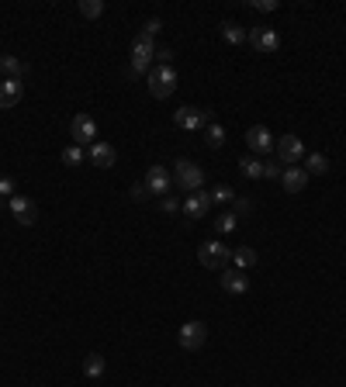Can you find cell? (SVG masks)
Segmentation results:
<instances>
[{
    "label": "cell",
    "mask_w": 346,
    "mask_h": 387,
    "mask_svg": "<svg viewBox=\"0 0 346 387\" xmlns=\"http://www.w3.org/2000/svg\"><path fill=\"white\" fill-rule=\"evenodd\" d=\"M246 42H253V49L256 52H267V56L280 49V35L273 28H249V39Z\"/></svg>",
    "instance_id": "9"
},
{
    "label": "cell",
    "mask_w": 346,
    "mask_h": 387,
    "mask_svg": "<svg viewBox=\"0 0 346 387\" xmlns=\"http://www.w3.org/2000/svg\"><path fill=\"white\" fill-rule=\"evenodd\" d=\"M177 339H180L184 349H201L204 339H208V325L204 321H184L180 332H177Z\"/></svg>",
    "instance_id": "8"
},
{
    "label": "cell",
    "mask_w": 346,
    "mask_h": 387,
    "mask_svg": "<svg viewBox=\"0 0 346 387\" xmlns=\"http://www.w3.org/2000/svg\"><path fill=\"white\" fill-rule=\"evenodd\" d=\"M80 14L90 18V21L101 18V14H104V0H80Z\"/></svg>",
    "instance_id": "25"
},
{
    "label": "cell",
    "mask_w": 346,
    "mask_h": 387,
    "mask_svg": "<svg viewBox=\"0 0 346 387\" xmlns=\"http://www.w3.org/2000/svg\"><path fill=\"white\" fill-rule=\"evenodd\" d=\"M146 83H149V94L156 101H166L177 90V73H173V66H156V70H149Z\"/></svg>",
    "instance_id": "2"
},
{
    "label": "cell",
    "mask_w": 346,
    "mask_h": 387,
    "mask_svg": "<svg viewBox=\"0 0 346 387\" xmlns=\"http://www.w3.org/2000/svg\"><path fill=\"white\" fill-rule=\"evenodd\" d=\"M277 156H280L284 166H294L298 159H305V146H301V139H298V135H284V139L277 142Z\"/></svg>",
    "instance_id": "10"
},
{
    "label": "cell",
    "mask_w": 346,
    "mask_h": 387,
    "mask_svg": "<svg viewBox=\"0 0 346 387\" xmlns=\"http://www.w3.org/2000/svg\"><path fill=\"white\" fill-rule=\"evenodd\" d=\"M249 8H253V11H263V14H270V11H277V0H253Z\"/></svg>",
    "instance_id": "30"
},
{
    "label": "cell",
    "mask_w": 346,
    "mask_h": 387,
    "mask_svg": "<svg viewBox=\"0 0 346 387\" xmlns=\"http://www.w3.org/2000/svg\"><path fill=\"white\" fill-rule=\"evenodd\" d=\"M232 259H236V266H239V270H246V266H256V249H249V246H242V249H232Z\"/></svg>",
    "instance_id": "22"
},
{
    "label": "cell",
    "mask_w": 346,
    "mask_h": 387,
    "mask_svg": "<svg viewBox=\"0 0 346 387\" xmlns=\"http://www.w3.org/2000/svg\"><path fill=\"white\" fill-rule=\"evenodd\" d=\"M239 170H242V177L260 180V177H263V159H256V156H242V159H239Z\"/></svg>",
    "instance_id": "20"
},
{
    "label": "cell",
    "mask_w": 346,
    "mask_h": 387,
    "mask_svg": "<svg viewBox=\"0 0 346 387\" xmlns=\"http://www.w3.org/2000/svg\"><path fill=\"white\" fill-rule=\"evenodd\" d=\"M305 173H315V177H322L325 170H329V159L322 156V152H311V156H305V166H301Z\"/></svg>",
    "instance_id": "21"
},
{
    "label": "cell",
    "mask_w": 346,
    "mask_h": 387,
    "mask_svg": "<svg viewBox=\"0 0 346 387\" xmlns=\"http://www.w3.org/2000/svg\"><path fill=\"white\" fill-rule=\"evenodd\" d=\"M115 159H118L115 146H108V142H94V146H90V163H94V166L111 170V166H115Z\"/></svg>",
    "instance_id": "16"
},
{
    "label": "cell",
    "mask_w": 346,
    "mask_h": 387,
    "mask_svg": "<svg viewBox=\"0 0 346 387\" xmlns=\"http://www.w3.org/2000/svg\"><path fill=\"white\" fill-rule=\"evenodd\" d=\"M156 32H163V21H160V18H149V21H146V28H142V35H146V39H153Z\"/></svg>",
    "instance_id": "31"
},
{
    "label": "cell",
    "mask_w": 346,
    "mask_h": 387,
    "mask_svg": "<svg viewBox=\"0 0 346 387\" xmlns=\"http://www.w3.org/2000/svg\"><path fill=\"white\" fill-rule=\"evenodd\" d=\"M229 259H232V249H229L225 242H218V239H211V242H204V246L198 249V263H201L204 270H225Z\"/></svg>",
    "instance_id": "3"
},
{
    "label": "cell",
    "mask_w": 346,
    "mask_h": 387,
    "mask_svg": "<svg viewBox=\"0 0 346 387\" xmlns=\"http://www.w3.org/2000/svg\"><path fill=\"white\" fill-rule=\"evenodd\" d=\"M160 208H163L166 215H177V208H180V204H177L173 197H163V201H160Z\"/></svg>",
    "instance_id": "34"
},
{
    "label": "cell",
    "mask_w": 346,
    "mask_h": 387,
    "mask_svg": "<svg viewBox=\"0 0 346 387\" xmlns=\"http://www.w3.org/2000/svg\"><path fill=\"white\" fill-rule=\"evenodd\" d=\"M0 73H4V80H21V73H25V63L4 52V56H0Z\"/></svg>",
    "instance_id": "18"
},
{
    "label": "cell",
    "mask_w": 346,
    "mask_h": 387,
    "mask_svg": "<svg viewBox=\"0 0 346 387\" xmlns=\"http://www.w3.org/2000/svg\"><path fill=\"white\" fill-rule=\"evenodd\" d=\"M249 208H253V204H249V201H236V211H239V215H246V211H249Z\"/></svg>",
    "instance_id": "36"
},
{
    "label": "cell",
    "mask_w": 346,
    "mask_h": 387,
    "mask_svg": "<svg viewBox=\"0 0 346 387\" xmlns=\"http://www.w3.org/2000/svg\"><path fill=\"white\" fill-rule=\"evenodd\" d=\"M229 201H236V190H232V187L222 183V187L211 190V204H229Z\"/></svg>",
    "instance_id": "28"
},
{
    "label": "cell",
    "mask_w": 346,
    "mask_h": 387,
    "mask_svg": "<svg viewBox=\"0 0 346 387\" xmlns=\"http://www.w3.org/2000/svg\"><path fill=\"white\" fill-rule=\"evenodd\" d=\"M84 373H87L90 380L101 377V373H104V356H101V353H90V356L84 359Z\"/></svg>",
    "instance_id": "23"
},
{
    "label": "cell",
    "mask_w": 346,
    "mask_h": 387,
    "mask_svg": "<svg viewBox=\"0 0 346 387\" xmlns=\"http://www.w3.org/2000/svg\"><path fill=\"white\" fill-rule=\"evenodd\" d=\"M246 146H249L253 152H270V149H273V135H270V128L253 125V128L246 132Z\"/></svg>",
    "instance_id": "14"
},
{
    "label": "cell",
    "mask_w": 346,
    "mask_h": 387,
    "mask_svg": "<svg viewBox=\"0 0 346 387\" xmlns=\"http://www.w3.org/2000/svg\"><path fill=\"white\" fill-rule=\"evenodd\" d=\"M208 208H211V194H204V190H194V194L187 197V204H184V215H187L191 221H201V218L208 215Z\"/></svg>",
    "instance_id": "12"
},
{
    "label": "cell",
    "mask_w": 346,
    "mask_h": 387,
    "mask_svg": "<svg viewBox=\"0 0 346 387\" xmlns=\"http://www.w3.org/2000/svg\"><path fill=\"white\" fill-rule=\"evenodd\" d=\"M173 183H177L180 190L194 194V190H201V183H204V170H201L198 163H191V159H177V163H173Z\"/></svg>",
    "instance_id": "1"
},
{
    "label": "cell",
    "mask_w": 346,
    "mask_h": 387,
    "mask_svg": "<svg viewBox=\"0 0 346 387\" xmlns=\"http://www.w3.org/2000/svg\"><path fill=\"white\" fill-rule=\"evenodd\" d=\"M11 215H15V221H18V225H35V218H39L35 201H28V197H21V194H15V197H11Z\"/></svg>",
    "instance_id": "11"
},
{
    "label": "cell",
    "mask_w": 346,
    "mask_h": 387,
    "mask_svg": "<svg viewBox=\"0 0 346 387\" xmlns=\"http://www.w3.org/2000/svg\"><path fill=\"white\" fill-rule=\"evenodd\" d=\"M21 97H25V83L21 80H4V83H0V111H11Z\"/></svg>",
    "instance_id": "13"
},
{
    "label": "cell",
    "mask_w": 346,
    "mask_h": 387,
    "mask_svg": "<svg viewBox=\"0 0 346 387\" xmlns=\"http://www.w3.org/2000/svg\"><path fill=\"white\" fill-rule=\"evenodd\" d=\"M173 121H177V128H184V132H201V128H208L211 125V115L208 111H201V108H180V111H173Z\"/></svg>",
    "instance_id": "5"
},
{
    "label": "cell",
    "mask_w": 346,
    "mask_h": 387,
    "mask_svg": "<svg viewBox=\"0 0 346 387\" xmlns=\"http://www.w3.org/2000/svg\"><path fill=\"white\" fill-rule=\"evenodd\" d=\"M156 59H160L163 66H170V63H173V49H166V46H163V49H156Z\"/></svg>",
    "instance_id": "33"
},
{
    "label": "cell",
    "mask_w": 346,
    "mask_h": 387,
    "mask_svg": "<svg viewBox=\"0 0 346 387\" xmlns=\"http://www.w3.org/2000/svg\"><path fill=\"white\" fill-rule=\"evenodd\" d=\"M236 221H239V218H236L232 211H225V215L215 221V232H218V235H229V232H236Z\"/></svg>",
    "instance_id": "27"
},
{
    "label": "cell",
    "mask_w": 346,
    "mask_h": 387,
    "mask_svg": "<svg viewBox=\"0 0 346 387\" xmlns=\"http://www.w3.org/2000/svg\"><path fill=\"white\" fill-rule=\"evenodd\" d=\"M204 142H208V146H211V149H222V142H225V128H222V125H215V121H211V125H208V128H204Z\"/></svg>",
    "instance_id": "24"
},
{
    "label": "cell",
    "mask_w": 346,
    "mask_h": 387,
    "mask_svg": "<svg viewBox=\"0 0 346 387\" xmlns=\"http://www.w3.org/2000/svg\"><path fill=\"white\" fill-rule=\"evenodd\" d=\"M70 139H73V146H94V139H97V121L90 118V115H77L73 121H70Z\"/></svg>",
    "instance_id": "6"
},
{
    "label": "cell",
    "mask_w": 346,
    "mask_h": 387,
    "mask_svg": "<svg viewBox=\"0 0 346 387\" xmlns=\"http://www.w3.org/2000/svg\"><path fill=\"white\" fill-rule=\"evenodd\" d=\"M146 190L156 194V197H166V194L173 190V173H170L166 166H149V173H146Z\"/></svg>",
    "instance_id": "7"
},
{
    "label": "cell",
    "mask_w": 346,
    "mask_h": 387,
    "mask_svg": "<svg viewBox=\"0 0 346 387\" xmlns=\"http://www.w3.org/2000/svg\"><path fill=\"white\" fill-rule=\"evenodd\" d=\"M280 166H284V163H263V177H267V180H280V173H284Z\"/></svg>",
    "instance_id": "29"
},
{
    "label": "cell",
    "mask_w": 346,
    "mask_h": 387,
    "mask_svg": "<svg viewBox=\"0 0 346 387\" xmlns=\"http://www.w3.org/2000/svg\"><path fill=\"white\" fill-rule=\"evenodd\" d=\"M222 290L229 294H246L249 290V277L242 270H222Z\"/></svg>",
    "instance_id": "17"
},
{
    "label": "cell",
    "mask_w": 346,
    "mask_h": 387,
    "mask_svg": "<svg viewBox=\"0 0 346 387\" xmlns=\"http://www.w3.org/2000/svg\"><path fill=\"white\" fill-rule=\"evenodd\" d=\"M153 59H156V46H153V39L139 35L135 46H132V66H128V77H142V73L149 70Z\"/></svg>",
    "instance_id": "4"
},
{
    "label": "cell",
    "mask_w": 346,
    "mask_h": 387,
    "mask_svg": "<svg viewBox=\"0 0 346 387\" xmlns=\"http://www.w3.org/2000/svg\"><path fill=\"white\" fill-rule=\"evenodd\" d=\"M132 197H135V201H146V197H149L146 183H135V187H132Z\"/></svg>",
    "instance_id": "35"
},
{
    "label": "cell",
    "mask_w": 346,
    "mask_h": 387,
    "mask_svg": "<svg viewBox=\"0 0 346 387\" xmlns=\"http://www.w3.org/2000/svg\"><path fill=\"white\" fill-rule=\"evenodd\" d=\"M222 39H225L229 46H242V42L249 39V32H246L242 25H236V21H225V25H222Z\"/></svg>",
    "instance_id": "19"
},
{
    "label": "cell",
    "mask_w": 346,
    "mask_h": 387,
    "mask_svg": "<svg viewBox=\"0 0 346 387\" xmlns=\"http://www.w3.org/2000/svg\"><path fill=\"white\" fill-rule=\"evenodd\" d=\"M280 183H284V190H287V194H301V190H305V183H308V173H305L301 166H284Z\"/></svg>",
    "instance_id": "15"
},
{
    "label": "cell",
    "mask_w": 346,
    "mask_h": 387,
    "mask_svg": "<svg viewBox=\"0 0 346 387\" xmlns=\"http://www.w3.org/2000/svg\"><path fill=\"white\" fill-rule=\"evenodd\" d=\"M4 204H8V197H0V208H4Z\"/></svg>",
    "instance_id": "37"
},
{
    "label": "cell",
    "mask_w": 346,
    "mask_h": 387,
    "mask_svg": "<svg viewBox=\"0 0 346 387\" xmlns=\"http://www.w3.org/2000/svg\"><path fill=\"white\" fill-rule=\"evenodd\" d=\"M84 159H87V156H84L80 146H66V149H63V163H66V166H80Z\"/></svg>",
    "instance_id": "26"
},
{
    "label": "cell",
    "mask_w": 346,
    "mask_h": 387,
    "mask_svg": "<svg viewBox=\"0 0 346 387\" xmlns=\"http://www.w3.org/2000/svg\"><path fill=\"white\" fill-rule=\"evenodd\" d=\"M15 194V180L11 177H0V197H11Z\"/></svg>",
    "instance_id": "32"
}]
</instances>
